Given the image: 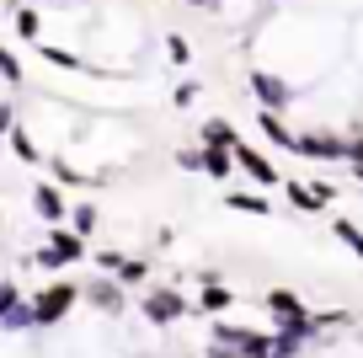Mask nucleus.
I'll use <instances>...</instances> for the list:
<instances>
[{
    "mask_svg": "<svg viewBox=\"0 0 363 358\" xmlns=\"http://www.w3.org/2000/svg\"><path fill=\"white\" fill-rule=\"evenodd\" d=\"M0 80H6V86H22V59H16L11 48H0Z\"/></svg>",
    "mask_w": 363,
    "mask_h": 358,
    "instance_id": "nucleus-29",
    "label": "nucleus"
},
{
    "mask_svg": "<svg viewBox=\"0 0 363 358\" xmlns=\"http://www.w3.org/2000/svg\"><path fill=\"white\" fill-rule=\"evenodd\" d=\"M16 124H22V107H16V102H11V97H0V139L11 134V129H16Z\"/></svg>",
    "mask_w": 363,
    "mask_h": 358,
    "instance_id": "nucleus-30",
    "label": "nucleus"
},
{
    "mask_svg": "<svg viewBox=\"0 0 363 358\" xmlns=\"http://www.w3.org/2000/svg\"><path fill=\"white\" fill-rule=\"evenodd\" d=\"M69 230H75L80 241H91V235L102 230V209H96V203H69Z\"/></svg>",
    "mask_w": 363,
    "mask_h": 358,
    "instance_id": "nucleus-17",
    "label": "nucleus"
},
{
    "mask_svg": "<svg viewBox=\"0 0 363 358\" xmlns=\"http://www.w3.org/2000/svg\"><path fill=\"white\" fill-rule=\"evenodd\" d=\"M6 139H11V156H16V161H22V166H43V161H48V156H43V145H38V139H33V134H27V129H22V124H16V129H11V134H6Z\"/></svg>",
    "mask_w": 363,
    "mask_h": 358,
    "instance_id": "nucleus-16",
    "label": "nucleus"
},
{
    "mask_svg": "<svg viewBox=\"0 0 363 358\" xmlns=\"http://www.w3.org/2000/svg\"><path fill=\"white\" fill-rule=\"evenodd\" d=\"M80 300H86L96 315H123L128 310V289L118 278H107V273H96V278L80 283Z\"/></svg>",
    "mask_w": 363,
    "mask_h": 358,
    "instance_id": "nucleus-9",
    "label": "nucleus"
},
{
    "mask_svg": "<svg viewBox=\"0 0 363 358\" xmlns=\"http://www.w3.org/2000/svg\"><path fill=\"white\" fill-rule=\"evenodd\" d=\"M235 305V294L225 289V283H214V289H203V300H198V315H208V321H219V315Z\"/></svg>",
    "mask_w": 363,
    "mask_h": 358,
    "instance_id": "nucleus-19",
    "label": "nucleus"
},
{
    "mask_svg": "<svg viewBox=\"0 0 363 358\" xmlns=\"http://www.w3.org/2000/svg\"><path fill=\"white\" fill-rule=\"evenodd\" d=\"M347 43H352V27L342 16L305 11V6L299 11H272L246 33V48H257V65L284 75L294 91L299 86L315 91L326 75H337L347 65Z\"/></svg>",
    "mask_w": 363,
    "mask_h": 358,
    "instance_id": "nucleus-1",
    "label": "nucleus"
},
{
    "mask_svg": "<svg viewBox=\"0 0 363 358\" xmlns=\"http://www.w3.org/2000/svg\"><path fill=\"white\" fill-rule=\"evenodd\" d=\"M267 315H272V332L310 337V315H315V310H310L294 289H267Z\"/></svg>",
    "mask_w": 363,
    "mask_h": 358,
    "instance_id": "nucleus-6",
    "label": "nucleus"
},
{
    "mask_svg": "<svg viewBox=\"0 0 363 358\" xmlns=\"http://www.w3.org/2000/svg\"><path fill=\"white\" fill-rule=\"evenodd\" d=\"M347 166H363V129L347 134Z\"/></svg>",
    "mask_w": 363,
    "mask_h": 358,
    "instance_id": "nucleus-32",
    "label": "nucleus"
},
{
    "mask_svg": "<svg viewBox=\"0 0 363 358\" xmlns=\"http://www.w3.org/2000/svg\"><path fill=\"white\" fill-rule=\"evenodd\" d=\"M310 337H294V332H272V358H305Z\"/></svg>",
    "mask_w": 363,
    "mask_h": 358,
    "instance_id": "nucleus-21",
    "label": "nucleus"
},
{
    "mask_svg": "<svg viewBox=\"0 0 363 358\" xmlns=\"http://www.w3.org/2000/svg\"><path fill=\"white\" fill-rule=\"evenodd\" d=\"M331 235H337L342 246H347L352 257L363 262V230H358V224H352V219H331Z\"/></svg>",
    "mask_w": 363,
    "mask_h": 358,
    "instance_id": "nucleus-22",
    "label": "nucleus"
},
{
    "mask_svg": "<svg viewBox=\"0 0 363 358\" xmlns=\"http://www.w3.org/2000/svg\"><path fill=\"white\" fill-rule=\"evenodd\" d=\"M48 251H54V262L59 268H75V262H86L91 257V246L80 241L69 224H59V230H48Z\"/></svg>",
    "mask_w": 363,
    "mask_h": 358,
    "instance_id": "nucleus-11",
    "label": "nucleus"
},
{
    "mask_svg": "<svg viewBox=\"0 0 363 358\" xmlns=\"http://www.w3.org/2000/svg\"><path fill=\"white\" fill-rule=\"evenodd\" d=\"M139 315H145L150 326H177L182 315H187V300H182V289H171V283H150V289L139 294Z\"/></svg>",
    "mask_w": 363,
    "mask_h": 358,
    "instance_id": "nucleus-7",
    "label": "nucleus"
},
{
    "mask_svg": "<svg viewBox=\"0 0 363 358\" xmlns=\"http://www.w3.org/2000/svg\"><path fill=\"white\" fill-rule=\"evenodd\" d=\"M22 305H27L22 283H16V278H0V321H6V315H16Z\"/></svg>",
    "mask_w": 363,
    "mask_h": 358,
    "instance_id": "nucleus-23",
    "label": "nucleus"
},
{
    "mask_svg": "<svg viewBox=\"0 0 363 358\" xmlns=\"http://www.w3.org/2000/svg\"><path fill=\"white\" fill-rule=\"evenodd\" d=\"M225 209L251 214V219H272V198H267V192H257V188H230L225 192Z\"/></svg>",
    "mask_w": 363,
    "mask_h": 358,
    "instance_id": "nucleus-12",
    "label": "nucleus"
},
{
    "mask_svg": "<svg viewBox=\"0 0 363 358\" xmlns=\"http://www.w3.org/2000/svg\"><path fill=\"white\" fill-rule=\"evenodd\" d=\"M80 305V283H69V278H54V283H43V289L33 294V321H38V332H48V326H59L69 310Z\"/></svg>",
    "mask_w": 363,
    "mask_h": 358,
    "instance_id": "nucleus-3",
    "label": "nucleus"
},
{
    "mask_svg": "<svg viewBox=\"0 0 363 358\" xmlns=\"http://www.w3.org/2000/svg\"><path fill=\"white\" fill-rule=\"evenodd\" d=\"M284 188H289V203H294V209H305V214H315V209H320L315 192H310L305 182H284Z\"/></svg>",
    "mask_w": 363,
    "mask_h": 358,
    "instance_id": "nucleus-28",
    "label": "nucleus"
},
{
    "mask_svg": "<svg viewBox=\"0 0 363 358\" xmlns=\"http://www.w3.org/2000/svg\"><path fill=\"white\" fill-rule=\"evenodd\" d=\"M6 6H11V11H16V6H38V0H6Z\"/></svg>",
    "mask_w": 363,
    "mask_h": 358,
    "instance_id": "nucleus-35",
    "label": "nucleus"
},
{
    "mask_svg": "<svg viewBox=\"0 0 363 358\" xmlns=\"http://www.w3.org/2000/svg\"><path fill=\"white\" fill-rule=\"evenodd\" d=\"M246 91L257 97V107H262V112H278V118H284V112L299 102V91L289 86L284 75H272V70H262V65H251V70H246Z\"/></svg>",
    "mask_w": 363,
    "mask_h": 358,
    "instance_id": "nucleus-4",
    "label": "nucleus"
},
{
    "mask_svg": "<svg viewBox=\"0 0 363 358\" xmlns=\"http://www.w3.org/2000/svg\"><path fill=\"white\" fill-rule=\"evenodd\" d=\"M166 65H177V70L193 65V43H187L182 33H166Z\"/></svg>",
    "mask_w": 363,
    "mask_h": 358,
    "instance_id": "nucleus-24",
    "label": "nucleus"
},
{
    "mask_svg": "<svg viewBox=\"0 0 363 358\" xmlns=\"http://www.w3.org/2000/svg\"><path fill=\"white\" fill-rule=\"evenodd\" d=\"M118 283H123V289H150V262L145 257H128L123 268H118Z\"/></svg>",
    "mask_w": 363,
    "mask_h": 358,
    "instance_id": "nucleus-20",
    "label": "nucleus"
},
{
    "mask_svg": "<svg viewBox=\"0 0 363 358\" xmlns=\"http://www.w3.org/2000/svg\"><path fill=\"white\" fill-rule=\"evenodd\" d=\"M257 129L267 134V145H272V150H294V134H299V129H289L278 112H257Z\"/></svg>",
    "mask_w": 363,
    "mask_h": 358,
    "instance_id": "nucleus-14",
    "label": "nucleus"
},
{
    "mask_svg": "<svg viewBox=\"0 0 363 358\" xmlns=\"http://www.w3.org/2000/svg\"><path fill=\"white\" fill-rule=\"evenodd\" d=\"M177 166L182 171H203V145H182L177 150Z\"/></svg>",
    "mask_w": 363,
    "mask_h": 358,
    "instance_id": "nucleus-31",
    "label": "nucleus"
},
{
    "mask_svg": "<svg viewBox=\"0 0 363 358\" xmlns=\"http://www.w3.org/2000/svg\"><path fill=\"white\" fill-rule=\"evenodd\" d=\"M27 203H33V214L48 224V230H59V224H69V203L65 192H59V182H33V192H27Z\"/></svg>",
    "mask_w": 363,
    "mask_h": 358,
    "instance_id": "nucleus-10",
    "label": "nucleus"
},
{
    "mask_svg": "<svg viewBox=\"0 0 363 358\" xmlns=\"http://www.w3.org/2000/svg\"><path fill=\"white\" fill-rule=\"evenodd\" d=\"M198 145H203V150H235L240 134H235V124H230V118H203V129H198Z\"/></svg>",
    "mask_w": 363,
    "mask_h": 358,
    "instance_id": "nucleus-13",
    "label": "nucleus"
},
{
    "mask_svg": "<svg viewBox=\"0 0 363 358\" xmlns=\"http://www.w3.org/2000/svg\"><path fill=\"white\" fill-rule=\"evenodd\" d=\"M22 129L43 145V156H65V145H75V139H80L86 118H80L75 102H65V97H38L33 107H27Z\"/></svg>",
    "mask_w": 363,
    "mask_h": 358,
    "instance_id": "nucleus-2",
    "label": "nucleus"
},
{
    "mask_svg": "<svg viewBox=\"0 0 363 358\" xmlns=\"http://www.w3.org/2000/svg\"><path fill=\"white\" fill-rule=\"evenodd\" d=\"M235 171H240V177H251V188H257V192H272V188H284V171L272 166V161L262 156L257 145H246V139L235 145Z\"/></svg>",
    "mask_w": 363,
    "mask_h": 358,
    "instance_id": "nucleus-8",
    "label": "nucleus"
},
{
    "mask_svg": "<svg viewBox=\"0 0 363 358\" xmlns=\"http://www.w3.org/2000/svg\"><path fill=\"white\" fill-rule=\"evenodd\" d=\"M305 11H326V16H352V11H363V0H305Z\"/></svg>",
    "mask_w": 363,
    "mask_h": 358,
    "instance_id": "nucleus-25",
    "label": "nucleus"
},
{
    "mask_svg": "<svg viewBox=\"0 0 363 358\" xmlns=\"http://www.w3.org/2000/svg\"><path fill=\"white\" fill-rule=\"evenodd\" d=\"M203 177L230 182L235 177V150H203Z\"/></svg>",
    "mask_w": 363,
    "mask_h": 358,
    "instance_id": "nucleus-18",
    "label": "nucleus"
},
{
    "mask_svg": "<svg viewBox=\"0 0 363 358\" xmlns=\"http://www.w3.org/2000/svg\"><path fill=\"white\" fill-rule=\"evenodd\" d=\"M352 182H358V192H363V166H352Z\"/></svg>",
    "mask_w": 363,
    "mask_h": 358,
    "instance_id": "nucleus-34",
    "label": "nucleus"
},
{
    "mask_svg": "<svg viewBox=\"0 0 363 358\" xmlns=\"http://www.w3.org/2000/svg\"><path fill=\"white\" fill-rule=\"evenodd\" d=\"M91 262L107 273V278H118V268L128 262V251H113V246H102V251H91Z\"/></svg>",
    "mask_w": 363,
    "mask_h": 358,
    "instance_id": "nucleus-27",
    "label": "nucleus"
},
{
    "mask_svg": "<svg viewBox=\"0 0 363 358\" xmlns=\"http://www.w3.org/2000/svg\"><path fill=\"white\" fill-rule=\"evenodd\" d=\"M11 33L27 38V43H43V11H38V6H16L11 11Z\"/></svg>",
    "mask_w": 363,
    "mask_h": 358,
    "instance_id": "nucleus-15",
    "label": "nucleus"
},
{
    "mask_svg": "<svg viewBox=\"0 0 363 358\" xmlns=\"http://www.w3.org/2000/svg\"><path fill=\"white\" fill-rule=\"evenodd\" d=\"M198 97H203V80H182V86L171 91V107H177V112H187Z\"/></svg>",
    "mask_w": 363,
    "mask_h": 358,
    "instance_id": "nucleus-26",
    "label": "nucleus"
},
{
    "mask_svg": "<svg viewBox=\"0 0 363 358\" xmlns=\"http://www.w3.org/2000/svg\"><path fill=\"white\" fill-rule=\"evenodd\" d=\"M187 6H193V11H214L219 0H187Z\"/></svg>",
    "mask_w": 363,
    "mask_h": 358,
    "instance_id": "nucleus-33",
    "label": "nucleus"
},
{
    "mask_svg": "<svg viewBox=\"0 0 363 358\" xmlns=\"http://www.w3.org/2000/svg\"><path fill=\"white\" fill-rule=\"evenodd\" d=\"M289 156H305V161H320V166H337V161H347V134H337V129H299Z\"/></svg>",
    "mask_w": 363,
    "mask_h": 358,
    "instance_id": "nucleus-5",
    "label": "nucleus"
}]
</instances>
